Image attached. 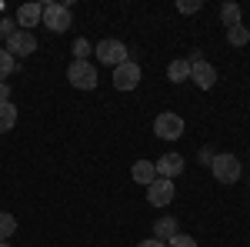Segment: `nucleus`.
Instances as JSON below:
<instances>
[{"label":"nucleus","mask_w":250,"mask_h":247,"mask_svg":"<svg viewBox=\"0 0 250 247\" xmlns=\"http://www.w3.org/2000/svg\"><path fill=\"white\" fill-rule=\"evenodd\" d=\"M14 127H17V107L7 100V104H0V134L14 131Z\"/></svg>","instance_id":"nucleus-15"},{"label":"nucleus","mask_w":250,"mask_h":247,"mask_svg":"<svg viewBox=\"0 0 250 247\" xmlns=\"http://www.w3.org/2000/svg\"><path fill=\"white\" fill-rule=\"evenodd\" d=\"M137 247H167V244H164V241H157V237H150V241H140Z\"/></svg>","instance_id":"nucleus-24"},{"label":"nucleus","mask_w":250,"mask_h":247,"mask_svg":"<svg viewBox=\"0 0 250 247\" xmlns=\"http://www.w3.org/2000/svg\"><path fill=\"white\" fill-rule=\"evenodd\" d=\"M3 50H7L14 60H17V57H30V54L37 50V37H34L30 30H17V34H10V37H7Z\"/></svg>","instance_id":"nucleus-7"},{"label":"nucleus","mask_w":250,"mask_h":247,"mask_svg":"<svg viewBox=\"0 0 250 247\" xmlns=\"http://www.w3.org/2000/svg\"><path fill=\"white\" fill-rule=\"evenodd\" d=\"M200 7H204L200 0H180V3H177V10H180V14H197Z\"/></svg>","instance_id":"nucleus-22"},{"label":"nucleus","mask_w":250,"mask_h":247,"mask_svg":"<svg viewBox=\"0 0 250 247\" xmlns=\"http://www.w3.org/2000/svg\"><path fill=\"white\" fill-rule=\"evenodd\" d=\"M167 247H197V241H193L190 234H177V237L167 241Z\"/></svg>","instance_id":"nucleus-21"},{"label":"nucleus","mask_w":250,"mask_h":247,"mask_svg":"<svg viewBox=\"0 0 250 247\" xmlns=\"http://www.w3.org/2000/svg\"><path fill=\"white\" fill-rule=\"evenodd\" d=\"M14 70H17V60H14L10 54H7V50H3V47H0V84H3L7 77L14 74Z\"/></svg>","instance_id":"nucleus-19"},{"label":"nucleus","mask_w":250,"mask_h":247,"mask_svg":"<svg viewBox=\"0 0 250 247\" xmlns=\"http://www.w3.org/2000/svg\"><path fill=\"white\" fill-rule=\"evenodd\" d=\"M187 131V124H184V117L173 114V111H164V114H157L154 120V134L157 137H164V140H177V137H184Z\"/></svg>","instance_id":"nucleus-6"},{"label":"nucleus","mask_w":250,"mask_h":247,"mask_svg":"<svg viewBox=\"0 0 250 247\" xmlns=\"http://www.w3.org/2000/svg\"><path fill=\"white\" fill-rule=\"evenodd\" d=\"M7 100H10V87H7V84H0V104H7Z\"/></svg>","instance_id":"nucleus-25"},{"label":"nucleus","mask_w":250,"mask_h":247,"mask_svg":"<svg viewBox=\"0 0 250 247\" xmlns=\"http://www.w3.org/2000/svg\"><path fill=\"white\" fill-rule=\"evenodd\" d=\"M167 80L170 84H184V80H190V60H170V67H167Z\"/></svg>","instance_id":"nucleus-14"},{"label":"nucleus","mask_w":250,"mask_h":247,"mask_svg":"<svg viewBox=\"0 0 250 247\" xmlns=\"http://www.w3.org/2000/svg\"><path fill=\"white\" fill-rule=\"evenodd\" d=\"M40 17H43V3H34V0H27L23 7L17 10V30H30V27H37Z\"/></svg>","instance_id":"nucleus-11"},{"label":"nucleus","mask_w":250,"mask_h":247,"mask_svg":"<svg viewBox=\"0 0 250 247\" xmlns=\"http://www.w3.org/2000/svg\"><path fill=\"white\" fill-rule=\"evenodd\" d=\"M180 234V224H177V217H157V224H154V237L157 241H170V237H177Z\"/></svg>","instance_id":"nucleus-13"},{"label":"nucleus","mask_w":250,"mask_h":247,"mask_svg":"<svg viewBox=\"0 0 250 247\" xmlns=\"http://www.w3.org/2000/svg\"><path fill=\"white\" fill-rule=\"evenodd\" d=\"M90 50H94L90 40H83V37L74 40V60H87V57H90Z\"/></svg>","instance_id":"nucleus-20"},{"label":"nucleus","mask_w":250,"mask_h":247,"mask_svg":"<svg viewBox=\"0 0 250 247\" xmlns=\"http://www.w3.org/2000/svg\"><path fill=\"white\" fill-rule=\"evenodd\" d=\"M190 80L200 87V90H213V84H217V70H213L210 60H204V54L200 50H193L190 57Z\"/></svg>","instance_id":"nucleus-3"},{"label":"nucleus","mask_w":250,"mask_h":247,"mask_svg":"<svg viewBox=\"0 0 250 247\" xmlns=\"http://www.w3.org/2000/svg\"><path fill=\"white\" fill-rule=\"evenodd\" d=\"M94 54H97V60H100L104 67H120L124 60H130V57H127V54H130V50H127V44H124V40H117V37L100 40V44L94 47Z\"/></svg>","instance_id":"nucleus-2"},{"label":"nucleus","mask_w":250,"mask_h":247,"mask_svg":"<svg viewBox=\"0 0 250 247\" xmlns=\"http://www.w3.org/2000/svg\"><path fill=\"white\" fill-rule=\"evenodd\" d=\"M140 84V67L134 60H124L120 67H114V87L117 90H134Z\"/></svg>","instance_id":"nucleus-8"},{"label":"nucleus","mask_w":250,"mask_h":247,"mask_svg":"<svg viewBox=\"0 0 250 247\" xmlns=\"http://www.w3.org/2000/svg\"><path fill=\"white\" fill-rule=\"evenodd\" d=\"M220 20H224V27H233V23H244V14H240V3H224V7H220Z\"/></svg>","instance_id":"nucleus-17"},{"label":"nucleus","mask_w":250,"mask_h":247,"mask_svg":"<svg viewBox=\"0 0 250 247\" xmlns=\"http://www.w3.org/2000/svg\"><path fill=\"white\" fill-rule=\"evenodd\" d=\"M17 230V217L14 214H0V241H10Z\"/></svg>","instance_id":"nucleus-18"},{"label":"nucleus","mask_w":250,"mask_h":247,"mask_svg":"<svg viewBox=\"0 0 250 247\" xmlns=\"http://www.w3.org/2000/svg\"><path fill=\"white\" fill-rule=\"evenodd\" d=\"M210 167H213V177L220 184H237L240 180V171H244V160L237 154H213Z\"/></svg>","instance_id":"nucleus-1"},{"label":"nucleus","mask_w":250,"mask_h":247,"mask_svg":"<svg viewBox=\"0 0 250 247\" xmlns=\"http://www.w3.org/2000/svg\"><path fill=\"white\" fill-rule=\"evenodd\" d=\"M154 167H157V177H167V180H173V177H180V174H184V167H187V164H184V157H180V154H164V157H160V160H154Z\"/></svg>","instance_id":"nucleus-10"},{"label":"nucleus","mask_w":250,"mask_h":247,"mask_svg":"<svg viewBox=\"0 0 250 247\" xmlns=\"http://www.w3.org/2000/svg\"><path fill=\"white\" fill-rule=\"evenodd\" d=\"M130 174H134L137 184H144V187H150V184L157 180V167H154V160H134Z\"/></svg>","instance_id":"nucleus-12"},{"label":"nucleus","mask_w":250,"mask_h":247,"mask_svg":"<svg viewBox=\"0 0 250 247\" xmlns=\"http://www.w3.org/2000/svg\"><path fill=\"white\" fill-rule=\"evenodd\" d=\"M200 160H204V164H210V160H213V151H210V147H204V151H200Z\"/></svg>","instance_id":"nucleus-26"},{"label":"nucleus","mask_w":250,"mask_h":247,"mask_svg":"<svg viewBox=\"0 0 250 247\" xmlns=\"http://www.w3.org/2000/svg\"><path fill=\"white\" fill-rule=\"evenodd\" d=\"M147 201L154 204V207H167L173 201V180H167V177H157L154 184L147 187Z\"/></svg>","instance_id":"nucleus-9"},{"label":"nucleus","mask_w":250,"mask_h":247,"mask_svg":"<svg viewBox=\"0 0 250 247\" xmlns=\"http://www.w3.org/2000/svg\"><path fill=\"white\" fill-rule=\"evenodd\" d=\"M67 80H70V87H77V90H94L97 87V67L90 60H74V64L67 67Z\"/></svg>","instance_id":"nucleus-5"},{"label":"nucleus","mask_w":250,"mask_h":247,"mask_svg":"<svg viewBox=\"0 0 250 247\" xmlns=\"http://www.w3.org/2000/svg\"><path fill=\"white\" fill-rule=\"evenodd\" d=\"M43 27L50 30V34H67L70 30V7L67 3H43Z\"/></svg>","instance_id":"nucleus-4"},{"label":"nucleus","mask_w":250,"mask_h":247,"mask_svg":"<svg viewBox=\"0 0 250 247\" xmlns=\"http://www.w3.org/2000/svg\"><path fill=\"white\" fill-rule=\"evenodd\" d=\"M227 44H230V47H244V44H250V30L244 27V23L227 27Z\"/></svg>","instance_id":"nucleus-16"},{"label":"nucleus","mask_w":250,"mask_h":247,"mask_svg":"<svg viewBox=\"0 0 250 247\" xmlns=\"http://www.w3.org/2000/svg\"><path fill=\"white\" fill-rule=\"evenodd\" d=\"M0 34H3V37L17 34V20H0Z\"/></svg>","instance_id":"nucleus-23"},{"label":"nucleus","mask_w":250,"mask_h":247,"mask_svg":"<svg viewBox=\"0 0 250 247\" xmlns=\"http://www.w3.org/2000/svg\"><path fill=\"white\" fill-rule=\"evenodd\" d=\"M0 247H10V244H7V241H0Z\"/></svg>","instance_id":"nucleus-27"}]
</instances>
